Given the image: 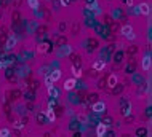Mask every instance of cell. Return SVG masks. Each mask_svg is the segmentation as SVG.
<instances>
[{"label": "cell", "instance_id": "6da1fadb", "mask_svg": "<svg viewBox=\"0 0 152 137\" xmlns=\"http://www.w3.org/2000/svg\"><path fill=\"white\" fill-rule=\"evenodd\" d=\"M120 32H122V35H125L127 38H130V40H133V38H135V34H133V27H131L130 24H125L123 27H122V30H120Z\"/></svg>", "mask_w": 152, "mask_h": 137}, {"label": "cell", "instance_id": "7a4b0ae2", "mask_svg": "<svg viewBox=\"0 0 152 137\" xmlns=\"http://www.w3.org/2000/svg\"><path fill=\"white\" fill-rule=\"evenodd\" d=\"M106 131H107V128H106V124H104V123H99V124L96 126V136L103 137L104 134H106Z\"/></svg>", "mask_w": 152, "mask_h": 137}, {"label": "cell", "instance_id": "3957f363", "mask_svg": "<svg viewBox=\"0 0 152 137\" xmlns=\"http://www.w3.org/2000/svg\"><path fill=\"white\" fill-rule=\"evenodd\" d=\"M93 110H95L96 113H101L106 110V104L104 102H96V104H93Z\"/></svg>", "mask_w": 152, "mask_h": 137}, {"label": "cell", "instance_id": "277c9868", "mask_svg": "<svg viewBox=\"0 0 152 137\" xmlns=\"http://www.w3.org/2000/svg\"><path fill=\"white\" fill-rule=\"evenodd\" d=\"M75 88V80L74 78H69V80H66V83H64V89L66 91H71V89Z\"/></svg>", "mask_w": 152, "mask_h": 137}, {"label": "cell", "instance_id": "5b68a950", "mask_svg": "<svg viewBox=\"0 0 152 137\" xmlns=\"http://www.w3.org/2000/svg\"><path fill=\"white\" fill-rule=\"evenodd\" d=\"M138 11L139 13H143V14H149V13H151V8H149V3H141L139 7H138Z\"/></svg>", "mask_w": 152, "mask_h": 137}, {"label": "cell", "instance_id": "8992f818", "mask_svg": "<svg viewBox=\"0 0 152 137\" xmlns=\"http://www.w3.org/2000/svg\"><path fill=\"white\" fill-rule=\"evenodd\" d=\"M104 67H106V62H104V61H96L95 64H93V68H95L96 72L104 70Z\"/></svg>", "mask_w": 152, "mask_h": 137}, {"label": "cell", "instance_id": "52a82bcc", "mask_svg": "<svg viewBox=\"0 0 152 137\" xmlns=\"http://www.w3.org/2000/svg\"><path fill=\"white\" fill-rule=\"evenodd\" d=\"M143 68L144 70H149V68H151V57L149 56H146L143 59Z\"/></svg>", "mask_w": 152, "mask_h": 137}, {"label": "cell", "instance_id": "ba28073f", "mask_svg": "<svg viewBox=\"0 0 152 137\" xmlns=\"http://www.w3.org/2000/svg\"><path fill=\"white\" fill-rule=\"evenodd\" d=\"M50 77H51V80H53V81H58V80L61 78V70H58V68H56V70H53Z\"/></svg>", "mask_w": 152, "mask_h": 137}, {"label": "cell", "instance_id": "9c48e42d", "mask_svg": "<svg viewBox=\"0 0 152 137\" xmlns=\"http://www.w3.org/2000/svg\"><path fill=\"white\" fill-rule=\"evenodd\" d=\"M107 83H109V86H111V88H114V86L117 85V77H115V75H111V77H109V80H107Z\"/></svg>", "mask_w": 152, "mask_h": 137}, {"label": "cell", "instance_id": "30bf717a", "mask_svg": "<svg viewBox=\"0 0 152 137\" xmlns=\"http://www.w3.org/2000/svg\"><path fill=\"white\" fill-rule=\"evenodd\" d=\"M27 5L32 10H37L39 8V0H27Z\"/></svg>", "mask_w": 152, "mask_h": 137}, {"label": "cell", "instance_id": "8fae6325", "mask_svg": "<svg viewBox=\"0 0 152 137\" xmlns=\"http://www.w3.org/2000/svg\"><path fill=\"white\" fill-rule=\"evenodd\" d=\"M47 117H48V120H50V121H55V120H56L55 112H53L51 109H48V110H47Z\"/></svg>", "mask_w": 152, "mask_h": 137}, {"label": "cell", "instance_id": "7c38bea8", "mask_svg": "<svg viewBox=\"0 0 152 137\" xmlns=\"http://www.w3.org/2000/svg\"><path fill=\"white\" fill-rule=\"evenodd\" d=\"M48 93H50V96H58V91H56V88H55V86H53V85H50V86H48Z\"/></svg>", "mask_w": 152, "mask_h": 137}, {"label": "cell", "instance_id": "4fadbf2b", "mask_svg": "<svg viewBox=\"0 0 152 137\" xmlns=\"http://www.w3.org/2000/svg\"><path fill=\"white\" fill-rule=\"evenodd\" d=\"M8 136H10V129H7V128L0 129V137H8Z\"/></svg>", "mask_w": 152, "mask_h": 137}, {"label": "cell", "instance_id": "5bb4252c", "mask_svg": "<svg viewBox=\"0 0 152 137\" xmlns=\"http://www.w3.org/2000/svg\"><path fill=\"white\" fill-rule=\"evenodd\" d=\"M53 83H55V81L51 80V77H50V75H45V85L50 86V85H53Z\"/></svg>", "mask_w": 152, "mask_h": 137}, {"label": "cell", "instance_id": "9a60e30c", "mask_svg": "<svg viewBox=\"0 0 152 137\" xmlns=\"http://www.w3.org/2000/svg\"><path fill=\"white\" fill-rule=\"evenodd\" d=\"M72 73H74L75 77H80V75H82V72H80V70H79L77 67H72Z\"/></svg>", "mask_w": 152, "mask_h": 137}, {"label": "cell", "instance_id": "2e32d148", "mask_svg": "<svg viewBox=\"0 0 152 137\" xmlns=\"http://www.w3.org/2000/svg\"><path fill=\"white\" fill-rule=\"evenodd\" d=\"M13 43H16L15 37H10V40H8V48H11V46H13Z\"/></svg>", "mask_w": 152, "mask_h": 137}, {"label": "cell", "instance_id": "e0dca14e", "mask_svg": "<svg viewBox=\"0 0 152 137\" xmlns=\"http://www.w3.org/2000/svg\"><path fill=\"white\" fill-rule=\"evenodd\" d=\"M37 49H39V53H43L45 49H47V45H40V46H39Z\"/></svg>", "mask_w": 152, "mask_h": 137}, {"label": "cell", "instance_id": "ac0fdd59", "mask_svg": "<svg viewBox=\"0 0 152 137\" xmlns=\"http://www.w3.org/2000/svg\"><path fill=\"white\" fill-rule=\"evenodd\" d=\"M15 128H18V129H23V123H21V121H15Z\"/></svg>", "mask_w": 152, "mask_h": 137}, {"label": "cell", "instance_id": "d6986e66", "mask_svg": "<svg viewBox=\"0 0 152 137\" xmlns=\"http://www.w3.org/2000/svg\"><path fill=\"white\" fill-rule=\"evenodd\" d=\"M79 120L80 121H87V117H85V115H79Z\"/></svg>", "mask_w": 152, "mask_h": 137}]
</instances>
